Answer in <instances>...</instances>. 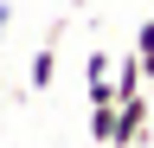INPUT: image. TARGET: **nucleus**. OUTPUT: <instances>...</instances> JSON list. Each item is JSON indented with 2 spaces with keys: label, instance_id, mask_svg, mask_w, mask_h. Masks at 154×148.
Here are the masks:
<instances>
[{
  "label": "nucleus",
  "instance_id": "nucleus-5",
  "mask_svg": "<svg viewBox=\"0 0 154 148\" xmlns=\"http://www.w3.org/2000/svg\"><path fill=\"white\" fill-rule=\"evenodd\" d=\"M116 77V58H109V52H90V58H84V84H109Z\"/></svg>",
  "mask_w": 154,
  "mask_h": 148
},
{
  "label": "nucleus",
  "instance_id": "nucleus-3",
  "mask_svg": "<svg viewBox=\"0 0 154 148\" xmlns=\"http://www.w3.org/2000/svg\"><path fill=\"white\" fill-rule=\"evenodd\" d=\"M135 90H148V77H141V58H116V97H135Z\"/></svg>",
  "mask_w": 154,
  "mask_h": 148
},
{
  "label": "nucleus",
  "instance_id": "nucleus-2",
  "mask_svg": "<svg viewBox=\"0 0 154 148\" xmlns=\"http://www.w3.org/2000/svg\"><path fill=\"white\" fill-rule=\"evenodd\" d=\"M90 142L116 148V103H90Z\"/></svg>",
  "mask_w": 154,
  "mask_h": 148
},
{
  "label": "nucleus",
  "instance_id": "nucleus-6",
  "mask_svg": "<svg viewBox=\"0 0 154 148\" xmlns=\"http://www.w3.org/2000/svg\"><path fill=\"white\" fill-rule=\"evenodd\" d=\"M7 26H13V13H7V0H0V39H7Z\"/></svg>",
  "mask_w": 154,
  "mask_h": 148
},
{
  "label": "nucleus",
  "instance_id": "nucleus-1",
  "mask_svg": "<svg viewBox=\"0 0 154 148\" xmlns=\"http://www.w3.org/2000/svg\"><path fill=\"white\" fill-rule=\"evenodd\" d=\"M148 129H154V103H148V90H135V97L116 103V148H141Z\"/></svg>",
  "mask_w": 154,
  "mask_h": 148
},
{
  "label": "nucleus",
  "instance_id": "nucleus-4",
  "mask_svg": "<svg viewBox=\"0 0 154 148\" xmlns=\"http://www.w3.org/2000/svg\"><path fill=\"white\" fill-rule=\"evenodd\" d=\"M26 77H32V90H51V77H58V58H51V45L32 58V71H26Z\"/></svg>",
  "mask_w": 154,
  "mask_h": 148
}]
</instances>
